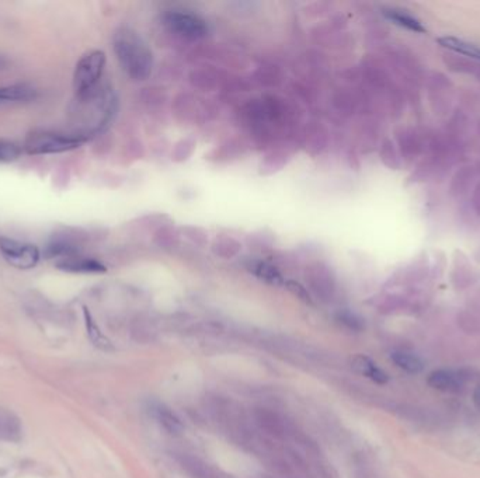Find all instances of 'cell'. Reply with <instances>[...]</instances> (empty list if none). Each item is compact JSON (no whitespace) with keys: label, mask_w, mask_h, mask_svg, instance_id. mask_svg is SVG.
Segmentation results:
<instances>
[{"label":"cell","mask_w":480,"mask_h":478,"mask_svg":"<svg viewBox=\"0 0 480 478\" xmlns=\"http://www.w3.org/2000/svg\"><path fill=\"white\" fill-rule=\"evenodd\" d=\"M249 271L251 274H254L255 276H258L259 279L264 280L266 283H270V285H285V279L282 278L281 272L273 267L271 264L268 263H264V261H251L250 265H249Z\"/></svg>","instance_id":"4fadbf2b"},{"label":"cell","mask_w":480,"mask_h":478,"mask_svg":"<svg viewBox=\"0 0 480 478\" xmlns=\"http://www.w3.org/2000/svg\"><path fill=\"white\" fill-rule=\"evenodd\" d=\"M152 412H153V417L159 422V425L162 427L168 433L174 435V436L183 433L184 425H183L181 420L169 407H166L163 404H156L152 408Z\"/></svg>","instance_id":"9c48e42d"},{"label":"cell","mask_w":480,"mask_h":478,"mask_svg":"<svg viewBox=\"0 0 480 478\" xmlns=\"http://www.w3.org/2000/svg\"><path fill=\"white\" fill-rule=\"evenodd\" d=\"M37 90L25 86V84H13V86H2L0 87V106L30 101L36 99Z\"/></svg>","instance_id":"30bf717a"},{"label":"cell","mask_w":480,"mask_h":478,"mask_svg":"<svg viewBox=\"0 0 480 478\" xmlns=\"http://www.w3.org/2000/svg\"><path fill=\"white\" fill-rule=\"evenodd\" d=\"M113 47L122 71L134 80H145L153 65L152 52L134 29L122 27L115 31Z\"/></svg>","instance_id":"6da1fadb"},{"label":"cell","mask_w":480,"mask_h":478,"mask_svg":"<svg viewBox=\"0 0 480 478\" xmlns=\"http://www.w3.org/2000/svg\"><path fill=\"white\" fill-rule=\"evenodd\" d=\"M286 286H288V289L293 291L295 295H298L301 299H304L305 302H310V298L308 295V292L302 288L301 285H298L297 282H286Z\"/></svg>","instance_id":"ac0fdd59"},{"label":"cell","mask_w":480,"mask_h":478,"mask_svg":"<svg viewBox=\"0 0 480 478\" xmlns=\"http://www.w3.org/2000/svg\"><path fill=\"white\" fill-rule=\"evenodd\" d=\"M391 359L399 369L410 374H419L424 370L423 359L413 352H407V350H393Z\"/></svg>","instance_id":"8fae6325"},{"label":"cell","mask_w":480,"mask_h":478,"mask_svg":"<svg viewBox=\"0 0 480 478\" xmlns=\"http://www.w3.org/2000/svg\"><path fill=\"white\" fill-rule=\"evenodd\" d=\"M21 436V425L19 418L9 409L0 408V439L16 442Z\"/></svg>","instance_id":"7c38bea8"},{"label":"cell","mask_w":480,"mask_h":478,"mask_svg":"<svg viewBox=\"0 0 480 478\" xmlns=\"http://www.w3.org/2000/svg\"><path fill=\"white\" fill-rule=\"evenodd\" d=\"M56 268L63 272L71 274H103L107 268L94 259H86L80 256H73L56 261Z\"/></svg>","instance_id":"52a82bcc"},{"label":"cell","mask_w":480,"mask_h":478,"mask_svg":"<svg viewBox=\"0 0 480 478\" xmlns=\"http://www.w3.org/2000/svg\"><path fill=\"white\" fill-rule=\"evenodd\" d=\"M438 43L444 48H448L454 52H458V53H462L465 56L480 60V48L470 44V43H466V41L455 38V37H441V38H438Z\"/></svg>","instance_id":"5bb4252c"},{"label":"cell","mask_w":480,"mask_h":478,"mask_svg":"<svg viewBox=\"0 0 480 478\" xmlns=\"http://www.w3.org/2000/svg\"><path fill=\"white\" fill-rule=\"evenodd\" d=\"M84 320H86V328H87V334H89L90 341L103 350H111L113 349L111 342L108 341V338H106V335L102 333V330L98 327V324L94 323L93 317L87 309H84Z\"/></svg>","instance_id":"2e32d148"},{"label":"cell","mask_w":480,"mask_h":478,"mask_svg":"<svg viewBox=\"0 0 480 478\" xmlns=\"http://www.w3.org/2000/svg\"><path fill=\"white\" fill-rule=\"evenodd\" d=\"M473 404L480 411V386H477L476 390L473 392Z\"/></svg>","instance_id":"d6986e66"},{"label":"cell","mask_w":480,"mask_h":478,"mask_svg":"<svg viewBox=\"0 0 480 478\" xmlns=\"http://www.w3.org/2000/svg\"><path fill=\"white\" fill-rule=\"evenodd\" d=\"M427 383L438 392L459 393L466 383V376L461 370L438 369L428 374Z\"/></svg>","instance_id":"8992f818"},{"label":"cell","mask_w":480,"mask_h":478,"mask_svg":"<svg viewBox=\"0 0 480 478\" xmlns=\"http://www.w3.org/2000/svg\"><path fill=\"white\" fill-rule=\"evenodd\" d=\"M106 67V53L94 49L84 53L78 62L73 73V88L78 97L82 100L89 99L98 86Z\"/></svg>","instance_id":"7a4b0ae2"},{"label":"cell","mask_w":480,"mask_h":478,"mask_svg":"<svg viewBox=\"0 0 480 478\" xmlns=\"http://www.w3.org/2000/svg\"><path fill=\"white\" fill-rule=\"evenodd\" d=\"M163 21L172 33L190 40H200L208 34L207 23L197 14L184 10H170Z\"/></svg>","instance_id":"277c9868"},{"label":"cell","mask_w":480,"mask_h":478,"mask_svg":"<svg viewBox=\"0 0 480 478\" xmlns=\"http://www.w3.org/2000/svg\"><path fill=\"white\" fill-rule=\"evenodd\" d=\"M21 147L14 142L0 139V163L14 162L21 156Z\"/></svg>","instance_id":"e0dca14e"},{"label":"cell","mask_w":480,"mask_h":478,"mask_svg":"<svg viewBox=\"0 0 480 478\" xmlns=\"http://www.w3.org/2000/svg\"><path fill=\"white\" fill-rule=\"evenodd\" d=\"M82 142L83 139L79 136L41 132L30 135L24 143V149L28 154H55L73 150Z\"/></svg>","instance_id":"3957f363"},{"label":"cell","mask_w":480,"mask_h":478,"mask_svg":"<svg viewBox=\"0 0 480 478\" xmlns=\"http://www.w3.org/2000/svg\"><path fill=\"white\" fill-rule=\"evenodd\" d=\"M351 366H353V369L371 379L372 381H375L376 385H387L388 381H389V376L385 370H382L371 358L368 357H364V355H357L354 357L353 359H351Z\"/></svg>","instance_id":"ba28073f"},{"label":"cell","mask_w":480,"mask_h":478,"mask_svg":"<svg viewBox=\"0 0 480 478\" xmlns=\"http://www.w3.org/2000/svg\"><path fill=\"white\" fill-rule=\"evenodd\" d=\"M383 14H385L387 19H389L391 21H393L395 24L404 27L410 31H414V33H424V27L423 24L414 19L413 16L402 12V10H395V9H387L383 10Z\"/></svg>","instance_id":"9a60e30c"},{"label":"cell","mask_w":480,"mask_h":478,"mask_svg":"<svg viewBox=\"0 0 480 478\" xmlns=\"http://www.w3.org/2000/svg\"><path fill=\"white\" fill-rule=\"evenodd\" d=\"M0 252L10 265L19 270H31L40 261V250L34 244L21 243L9 237H0Z\"/></svg>","instance_id":"5b68a950"},{"label":"cell","mask_w":480,"mask_h":478,"mask_svg":"<svg viewBox=\"0 0 480 478\" xmlns=\"http://www.w3.org/2000/svg\"><path fill=\"white\" fill-rule=\"evenodd\" d=\"M6 68H8V59L3 55H0V71H3Z\"/></svg>","instance_id":"ffe728a7"}]
</instances>
